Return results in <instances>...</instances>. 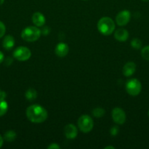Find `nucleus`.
Returning a JSON list of instances; mask_svg holds the SVG:
<instances>
[{"label":"nucleus","mask_w":149,"mask_h":149,"mask_svg":"<svg viewBox=\"0 0 149 149\" xmlns=\"http://www.w3.org/2000/svg\"><path fill=\"white\" fill-rule=\"evenodd\" d=\"M105 113V109L101 107H96L92 111V114L96 118H100L103 116Z\"/></svg>","instance_id":"nucleus-18"},{"label":"nucleus","mask_w":149,"mask_h":149,"mask_svg":"<svg viewBox=\"0 0 149 149\" xmlns=\"http://www.w3.org/2000/svg\"><path fill=\"white\" fill-rule=\"evenodd\" d=\"M50 31H51V29L48 26H44L41 30V33L43 35H48L50 33Z\"/></svg>","instance_id":"nucleus-23"},{"label":"nucleus","mask_w":149,"mask_h":149,"mask_svg":"<svg viewBox=\"0 0 149 149\" xmlns=\"http://www.w3.org/2000/svg\"><path fill=\"white\" fill-rule=\"evenodd\" d=\"M114 37L119 42H125L129 38L128 31L124 29H118L114 33Z\"/></svg>","instance_id":"nucleus-13"},{"label":"nucleus","mask_w":149,"mask_h":149,"mask_svg":"<svg viewBox=\"0 0 149 149\" xmlns=\"http://www.w3.org/2000/svg\"><path fill=\"white\" fill-rule=\"evenodd\" d=\"M77 125L81 132L83 133H88L93 129V121L89 115H82L78 119Z\"/></svg>","instance_id":"nucleus-4"},{"label":"nucleus","mask_w":149,"mask_h":149,"mask_svg":"<svg viewBox=\"0 0 149 149\" xmlns=\"http://www.w3.org/2000/svg\"><path fill=\"white\" fill-rule=\"evenodd\" d=\"M131 19V13L129 10H122L115 17V22L119 26H124L129 23Z\"/></svg>","instance_id":"nucleus-8"},{"label":"nucleus","mask_w":149,"mask_h":149,"mask_svg":"<svg viewBox=\"0 0 149 149\" xmlns=\"http://www.w3.org/2000/svg\"><path fill=\"white\" fill-rule=\"evenodd\" d=\"M16 137H17V135L14 130H8L4 133L3 138L7 142H13L15 140Z\"/></svg>","instance_id":"nucleus-16"},{"label":"nucleus","mask_w":149,"mask_h":149,"mask_svg":"<svg viewBox=\"0 0 149 149\" xmlns=\"http://www.w3.org/2000/svg\"><path fill=\"white\" fill-rule=\"evenodd\" d=\"M112 120L117 125H123L126 122V113L121 108L116 107L112 111Z\"/></svg>","instance_id":"nucleus-7"},{"label":"nucleus","mask_w":149,"mask_h":149,"mask_svg":"<svg viewBox=\"0 0 149 149\" xmlns=\"http://www.w3.org/2000/svg\"><path fill=\"white\" fill-rule=\"evenodd\" d=\"M32 20L34 24L37 27H42L45 23V16L43 15V14L39 13V12L34 13L32 17Z\"/></svg>","instance_id":"nucleus-12"},{"label":"nucleus","mask_w":149,"mask_h":149,"mask_svg":"<svg viewBox=\"0 0 149 149\" xmlns=\"http://www.w3.org/2000/svg\"><path fill=\"white\" fill-rule=\"evenodd\" d=\"M64 135L67 139L72 140L77 137V129L72 124H68L64 127Z\"/></svg>","instance_id":"nucleus-9"},{"label":"nucleus","mask_w":149,"mask_h":149,"mask_svg":"<svg viewBox=\"0 0 149 149\" xmlns=\"http://www.w3.org/2000/svg\"><path fill=\"white\" fill-rule=\"evenodd\" d=\"M41 30L37 26H28L21 32V38L26 42H32L38 40L41 36Z\"/></svg>","instance_id":"nucleus-3"},{"label":"nucleus","mask_w":149,"mask_h":149,"mask_svg":"<svg viewBox=\"0 0 149 149\" xmlns=\"http://www.w3.org/2000/svg\"><path fill=\"white\" fill-rule=\"evenodd\" d=\"M5 62H6L5 63L6 65H9L12 63V62H13V60H12V58H7V59H6Z\"/></svg>","instance_id":"nucleus-26"},{"label":"nucleus","mask_w":149,"mask_h":149,"mask_svg":"<svg viewBox=\"0 0 149 149\" xmlns=\"http://www.w3.org/2000/svg\"><path fill=\"white\" fill-rule=\"evenodd\" d=\"M4 54H3L2 52H1V51H0V64H1L3 61H4Z\"/></svg>","instance_id":"nucleus-27"},{"label":"nucleus","mask_w":149,"mask_h":149,"mask_svg":"<svg viewBox=\"0 0 149 149\" xmlns=\"http://www.w3.org/2000/svg\"><path fill=\"white\" fill-rule=\"evenodd\" d=\"M6 31V27L4 23L0 21V39L4 35Z\"/></svg>","instance_id":"nucleus-21"},{"label":"nucleus","mask_w":149,"mask_h":149,"mask_svg":"<svg viewBox=\"0 0 149 149\" xmlns=\"http://www.w3.org/2000/svg\"><path fill=\"white\" fill-rule=\"evenodd\" d=\"M3 142H4V138L0 135V148L3 146Z\"/></svg>","instance_id":"nucleus-28"},{"label":"nucleus","mask_w":149,"mask_h":149,"mask_svg":"<svg viewBox=\"0 0 149 149\" xmlns=\"http://www.w3.org/2000/svg\"><path fill=\"white\" fill-rule=\"evenodd\" d=\"M142 1H145V2H147V1H149V0H142Z\"/></svg>","instance_id":"nucleus-31"},{"label":"nucleus","mask_w":149,"mask_h":149,"mask_svg":"<svg viewBox=\"0 0 149 149\" xmlns=\"http://www.w3.org/2000/svg\"><path fill=\"white\" fill-rule=\"evenodd\" d=\"M25 97H26V100H29V101H32V100H34L37 98V93L34 89L30 88L26 90V93H25Z\"/></svg>","instance_id":"nucleus-15"},{"label":"nucleus","mask_w":149,"mask_h":149,"mask_svg":"<svg viewBox=\"0 0 149 149\" xmlns=\"http://www.w3.org/2000/svg\"><path fill=\"white\" fill-rule=\"evenodd\" d=\"M115 23L109 17H103L98 21L97 29L99 33L105 36L112 34L115 31Z\"/></svg>","instance_id":"nucleus-2"},{"label":"nucleus","mask_w":149,"mask_h":149,"mask_svg":"<svg viewBox=\"0 0 149 149\" xmlns=\"http://www.w3.org/2000/svg\"><path fill=\"white\" fill-rule=\"evenodd\" d=\"M69 50H70V48L67 44L64 42H60L56 46L55 53L59 58H64L69 53Z\"/></svg>","instance_id":"nucleus-10"},{"label":"nucleus","mask_w":149,"mask_h":149,"mask_svg":"<svg viewBox=\"0 0 149 149\" xmlns=\"http://www.w3.org/2000/svg\"><path fill=\"white\" fill-rule=\"evenodd\" d=\"M119 132V128H118V126H113L112 127H111L110 129V134L113 136H115L117 135Z\"/></svg>","instance_id":"nucleus-22"},{"label":"nucleus","mask_w":149,"mask_h":149,"mask_svg":"<svg viewBox=\"0 0 149 149\" xmlns=\"http://www.w3.org/2000/svg\"><path fill=\"white\" fill-rule=\"evenodd\" d=\"M126 90L131 96H137L142 90V84L137 79H131L126 84Z\"/></svg>","instance_id":"nucleus-5"},{"label":"nucleus","mask_w":149,"mask_h":149,"mask_svg":"<svg viewBox=\"0 0 149 149\" xmlns=\"http://www.w3.org/2000/svg\"><path fill=\"white\" fill-rule=\"evenodd\" d=\"M6 95H7V94H6L5 92L0 90V99H4L6 97Z\"/></svg>","instance_id":"nucleus-25"},{"label":"nucleus","mask_w":149,"mask_h":149,"mask_svg":"<svg viewBox=\"0 0 149 149\" xmlns=\"http://www.w3.org/2000/svg\"><path fill=\"white\" fill-rule=\"evenodd\" d=\"M83 1H87V0H83Z\"/></svg>","instance_id":"nucleus-33"},{"label":"nucleus","mask_w":149,"mask_h":149,"mask_svg":"<svg viewBox=\"0 0 149 149\" xmlns=\"http://www.w3.org/2000/svg\"><path fill=\"white\" fill-rule=\"evenodd\" d=\"M141 56L143 59L149 61V45L144 47L141 50Z\"/></svg>","instance_id":"nucleus-20"},{"label":"nucleus","mask_w":149,"mask_h":149,"mask_svg":"<svg viewBox=\"0 0 149 149\" xmlns=\"http://www.w3.org/2000/svg\"><path fill=\"white\" fill-rule=\"evenodd\" d=\"M15 39L13 36L7 35L4 38L2 41V46L7 50H10L14 47L15 45Z\"/></svg>","instance_id":"nucleus-14"},{"label":"nucleus","mask_w":149,"mask_h":149,"mask_svg":"<svg viewBox=\"0 0 149 149\" xmlns=\"http://www.w3.org/2000/svg\"><path fill=\"white\" fill-rule=\"evenodd\" d=\"M13 57L18 61H26L31 58L32 52L28 47H18L13 52Z\"/></svg>","instance_id":"nucleus-6"},{"label":"nucleus","mask_w":149,"mask_h":149,"mask_svg":"<svg viewBox=\"0 0 149 149\" xmlns=\"http://www.w3.org/2000/svg\"><path fill=\"white\" fill-rule=\"evenodd\" d=\"M4 0H0V5H1V4H3V3H4Z\"/></svg>","instance_id":"nucleus-30"},{"label":"nucleus","mask_w":149,"mask_h":149,"mask_svg":"<svg viewBox=\"0 0 149 149\" xmlns=\"http://www.w3.org/2000/svg\"><path fill=\"white\" fill-rule=\"evenodd\" d=\"M8 110V104L4 99H0V116H2Z\"/></svg>","instance_id":"nucleus-17"},{"label":"nucleus","mask_w":149,"mask_h":149,"mask_svg":"<svg viewBox=\"0 0 149 149\" xmlns=\"http://www.w3.org/2000/svg\"><path fill=\"white\" fill-rule=\"evenodd\" d=\"M142 45H143V43H142V41L140 40L138 38H134L131 41V47H133L135 49H139L142 47Z\"/></svg>","instance_id":"nucleus-19"},{"label":"nucleus","mask_w":149,"mask_h":149,"mask_svg":"<svg viewBox=\"0 0 149 149\" xmlns=\"http://www.w3.org/2000/svg\"><path fill=\"white\" fill-rule=\"evenodd\" d=\"M26 117L33 123L39 124L44 122L48 118L46 109L39 105H32L29 106L26 111Z\"/></svg>","instance_id":"nucleus-1"},{"label":"nucleus","mask_w":149,"mask_h":149,"mask_svg":"<svg viewBox=\"0 0 149 149\" xmlns=\"http://www.w3.org/2000/svg\"><path fill=\"white\" fill-rule=\"evenodd\" d=\"M105 149H109V148H111V149H115V147L111 146H108L105 147Z\"/></svg>","instance_id":"nucleus-29"},{"label":"nucleus","mask_w":149,"mask_h":149,"mask_svg":"<svg viewBox=\"0 0 149 149\" xmlns=\"http://www.w3.org/2000/svg\"><path fill=\"white\" fill-rule=\"evenodd\" d=\"M148 116H149V110H148Z\"/></svg>","instance_id":"nucleus-32"},{"label":"nucleus","mask_w":149,"mask_h":149,"mask_svg":"<svg viewBox=\"0 0 149 149\" xmlns=\"http://www.w3.org/2000/svg\"><path fill=\"white\" fill-rule=\"evenodd\" d=\"M136 68H137V65L134 62L130 61V62L127 63L123 67V74L127 77H131L136 71Z\"/></svg>","instance_id":"nucleus-11"},{"label":"nucleus","mask_w":149,"mask_h":149,"mask_svg":"<svg viewBox=\"0 0 149 149\" xmlns=\"http://www.w3.org/2000/svg\"><path fill=\"white\" fill-rule=\"evenodd\" d=\"M60 148L61 147L56 143H53L48 146V149H60Z\"/></svg>","instance_id":"nucleus-24"}]
</instances>
